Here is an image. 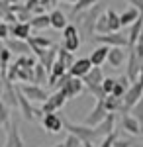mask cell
Returning <instances> with one entry per match:
<instances>
[{"label": "cell", "mask_w": 143, "mask_h": 147, "mask_svg": "<svg viewBox=\"0 0 143 147\" xmlns=\"http://www.w3.org/2000/svg\"><path fill=\"white\" fill-rule=\"evenodd\" d=\"M33 30H37V32H43L47 28H51V16L45 12V14H35L32 20H30Z\"/></svg>", "instance_id": "44dd1931"}, {"label": "cell", "mask_w": 143, "mask_h": 147, "mask_svg": "<svg viewBox=\"0 0 143 147\" xmlns=\"http://www.w3.org/2000/svg\"><path fill=\"white\" fill-rule=\"evenodd\" d=\"M57 59L63 61V63L67 65V69H71V67H73V63L77 61V59H75V53L69 51V49H65V47H59V55H57Z\"/></svg>", "instance_id": "d6a6232c"}, {"label": "cell", "mask_w": 143, "mask_h": 147, "mask_svg": "<svg viewBox=\"0 0 143 147\" xmlns=\"http://www.w3.org/2000/svg\"><path fill=\"white\" fill-rule=\"evenodd\" d=\"M116 80L118 79H112V77H106V79L102 80V88L106 90V94H112L114 86H116Z\"/></svg>", "instance_id": "b9f144b4"}, {"label": "cell", "mask_w": 143, "mask_h": 147, "mask_svg": "<svg viewBox=\"0 0 143 147\" xmlns=\"http://www.w3.org/2000/svg\"><path fill=\"white\" fill-rule=\"evenodd\" d=\"M141 63L143 59L137 55V51H135V47H127V79L135 82V80L139 79V73H141Z\"/></svg>", "instance_id": "52a82bcc"}, {"label": "cell", "mask_w": 143, "mask_h": 147, "mask_svg": "<svg viewBox=\"0 0 143 147\" xmlns=\"http://www.w3.org/2000/svg\"><path fill=\"white\" fill-rule=\"evenodd\" d=\"M12 12L18 16V22H30L33 18V12L26 6V2H24V4H20V2L12 4Z\"/></svg>", "instance_id": "d4e9b609"}, {"label": "cell", "mask_w": 143, "mask_h": 147, "mask_svg": "<svg viewBox=\"0 0 143 147\" xmlns=\"http://www.w3.org/2000/svg\"><path fill=\"white\" fill-rule=\"evenodd\" d=\"M102 12H106L104 10V4L102 2H96L88 10H84V12H80V14L75 16L77 18V28H78V32H80L82 41H90L94 37V34H96V22H98V18L102 16Z\"/></svg>", "instance_id": "6da1fadb"}, {"label": "cell", "mask_w": 143, "mask_h": 147, "mask_svg": "<svg viewBox=\"0 0 143 147\" xmlns=\"http://www.w3.org/2000/svg\"><path fill=\"white\" fill-rule=\"evenodd\" d=\"M32 24L30 22H16L10 24V37H18V39H30L32 37Z\"/></svg>", "instance_id": "e0dca14e"}, {"label": "cell", "mask_w": 143, "mask_h": 147, "mask_svg": "<svg viewBox=\"0 0 143 147\" xmlns=\"http://www.w3.org/2000/svg\"><path fill=\"white\" fill-rule=\"evenodd\" d=\"M49 16H51V28H55V30H65L67 26H69L67 14H65V12H61L59 8H53Z\"/></svg>", "instance_id": "7402d4cb"}, {"label": "cell", "mask_w": 143, "mask_h": 147, "mask_svg": "<svg viewBox=\"0 0 143 147\" xmlns=\"http://www.w3.org/2000/svg\"><path fill=\"white\" fill-rule=\"evenodd\" d=\"M51 2H53V6H57V4H59L61 0H51Z\"/></svg>", "instance_id": "f5cc1de1"}, {"label": "cell", "mask_w": 143, "mask_h": 147, "mask_svg": "<svg viewBox=\"0 0 143 147\" xmlns=\"http://www.w3.org/2000/svg\"><path fill=\"white\" fill-rule=\"evenodd\" d=\"M137 80H143V63H141V73H139V79Z\"/></svg>", "instance_id": "f907efd6"}, {"label": "cell", "mask_w": 143, "mask_h": 147, "mask_svg": "<svg viewBox=\"0 0 143 147\" xmlns=\"http://www.w3.org/2000/svg\"><path fill=\"white\" fill-rule=\"evenodd\" d=\"M65 131H69V134H75V136L80 139V141H96L100 137L98 129H96V125H78V124H73V122H69V120H65Z\"/></svg>", "instance_id": "3957f363"}, {"label": "cell", "mask_w": 143, "mask_h": 147, "mask_svg": "<svg viewBox=\"0 0 143 147\" xmlns=\"http://www.w3.org/2000/svg\"><path fill=\"white\" fill-rule=\"evenodd\" d=\"M125 61H127L125 47H110V53H108V65H110L112 69H121Z\"/></svg>", "instance_id": "9a60e30c"}, {"label": "cell", "mask_w": 143, "mask_h": 147, "mask_svg": "<svg viewBox=\"0 0 143 147\" xmlns=\"http://www.w3.org/2000/svg\"><path fill=\"white\" fill-rule=\"evenodd\" d=\"M67 71H69V69H67V65L63 63V61H59V59H57L55 65L51 67V71H49V80H47V84H49V86H55V82L61 79L63 75H65Z\"/></svg>", "instance_id": "ffe728a7"}, {"label": "cell", "mask_w": 143, "mask_h": 147, "mask_svg": "<svg viewBox=\"0 0 143 147\" xmlns=\"http://www.w3.org/2000/svg\"><path fill=\"white\" fill-rule=\"evenodd\" d=\"M108 53H110V45H102L96 47L92 53H90V61H92V65L94 67H100V65H104L106 61H108Z\"/></svg>", "instance_id": "d6986e66"}, {"label": "cell", "mask_w": 143, "mask_h": 147, "mask_svg": "<svg viewBox=\"0 0 143 147\" xmlns=\"http://www.w3.org/2000/svg\"><path fill=\"white\" fill-rule=\"evenodd\" d=\"M121 129L127 131L130 136H141L143 134V124L133 116L132 112H127V114L121 116Z\"/></svg>", "instance_id": "7c38bea8"}, {"label": "cell", "mask_w": 143, "mask_h": 147, "mask_svg": "<svg viewBox=\"0 0 143 147\" xmlns=\"http://www.w3.org/2000/svg\"><path fill=\"white\" fill-rule=\"evenodd\" d=\"M30 102H32V100H30V98L18 88V110H20V114L24 116L26 122H33V120L37 118V110L33 108Z\"/></svg>", "instance_id": "8fae6325"}, {"label": "cell", "mask_w": 143, "mask_h": 147, "mask_svg": "<svg viewBox=\"0 0 143 147\" xmlns=\"http://www.w3.org/2000/svg\"><path fill=\"white\" fill-rule=\"evenodd\" d=\"M141 30H143V14L135 20V22L130 26V47H133L135 43H137V39H139V34H141Z\"/></svg>", "instance_id": "4316f807"}, {"label": "cell", "mask_w": 143, "mask_h": 147, "mask_svg": "<svg viewBox=\"0 0 143 147\" xmlns=\"http://www.w3.org/2000/svg\"><path fill=\"white\" fill-rule=\"evenodd\" d=\"M4 147H10V143H4Z\"/></svg>", "instance_id": "9f6ffc18"}, {"label": "cell", "mask_w": 143, "mask_h": 147, "mask_svg": "<svg viewBox=\"0 0 143 147\" xmlns=\"http://www.w3.org/2000/svg\"><path fill=\"white\" fill-rule=\"evenodd\" d=\"M18 63H16V61H14V63H10V65H8V67H6V79L8 80H12V82H14V80H18Z\"/></svg>", "instance_id": "f35d334b"}, {"label": "cell", "mask_w": 143, "mask_h": 147, "mask_svg": "<svg viewBox=\"0 0 143 147\" xmlns=\"http://www.w3.org/2000/svg\"><path fill=\"white\" fill-rule=\"evenodd\" d=\"M92 67H94V65H92L90 57H82V59H77V61L73 63V67L69 69V73H71L73 77H80V79H82Z\"/></svg>", "instance_id": "ac0fdd59"}, {"label": "cell", "mask_w": 143, "mask_h": 147, "mask_svg": "<svg viewBox=\"0 0 143 147\" xmlns=\"http://www.w3.org/2000/svg\"><path fill=\"white\" fill-rule=\"evenodd\" d=\"M132 145H133L132 141H121L120 137H118V141L114 143V147H132Z\"/></svg>", "instance_id": "bcb514c9"}, {"label": "cell", "mask_w": 143, "mask_h": 147, "mask_svg": "<svg viewBox=\"0 0 143 147\" xmlns=\"http://www.w3.org/2000/svg\"><path fill=\"white\" fill-rule=\"evenodd\" d=\"M86 90L96 98V100H104L108 94H106V90L102 88V84H90V86H86Z\"/></svg>", "instance_id": "8d00e7d4"}, {"label": "cell", "mask_w": 143, "mask_h": 147, "mask_svg": "<svg viewBox=\"0 0 143 147\" xmlns=\"http://www.w3.org/2000/svg\"><path fill=\"white\" fill-rule=\"evenodd\" d=\"M137 43H139V45H143V30H141V34H139V39H137Z\"/></svg>", "instance_id": "681fc988"}, {"label": "cell", "mask_w": 143, "mask_h": 147, "mask_svg": "<svg viewBox=\"0 0 143 147\" xmlns=\"http://www.w3.org/2000/svg\"><path fill=\"white\" fill-rule=\"evenodd\" d=\"M106 16H108V24H110V32H120V28H121L120 14L114 10H106Z\"/></svg>", "instance_id": "e575fe53"}, {"label": "cell", "mask_w": 143, "mask_h": 147, "mask_svg": "<svg viewBox=\"0 0 143 147\" xmlns=\"http://www.w3.org/2000/svg\"><path fill=\"white\" fill-rule=\"evenodd\" d=\"M0 20H4V22H8V24L18 22V16L12 12V4L6 2V0H0Z\"/></svg>", "instance_id": "484cf974"}, {"label": "cell", "mask_w": 143, "mask_h": 147, "mask_svg": "<svg viewBox=\"0 0 143 147\" xmlns=\"http://www.w3.org/2000/svg\"><path fill=\"white\" fill-rule=\"evenodd\" d=\"M0 98L6 102L10 108H18V84H14L12 80H4V88H2V94Z\"/></svg>", "instance_id": "5bb4252c"}, {"label": "cell", "mask_w": 143, "mask_h": 147, "mask_svg": "<svg viewBox=\"0 0 143 147\" xmlns=\"http://www.w3.org/2000/svg\"><path fill=\"white\" fill-rule=\"evenodd\" d=\"M18 80L35 82V67H20L18 69Z\"/></svg>", "instance_id": "1f68e13d"}, {"label": "cell", "mask_w": 143, "mask_h": 147, "mask_svg": "<svg viewBox=\"0 0 143 147\" xmlns=\"http://www.w3.org/2000/svg\"><path fill=\"white\" fill-rule=\"evenodd\" d=\"M139 16H141V12L137 10L135 6H130L127 10H123V12L120 14V22H121V28H127V26H132V24L135 22V20H137Z\"/></svg>", "instance_id": "cb8c5ba5"}, {"label": "cell", "mask_w": 143, "mask_h": 147, "mask_svg": "<svg viewBox=\"0 0 143 147\" xmlns=\"http://www.w3.org/2000/svg\"><path fill=\"white\" fill-rule=\"evenodd\" d=\"M18 88L30 98V100H35V102H45L49 98V94L45 90L41 84H35V82H24V84H18Z\"/></svg>", "instance_id": "ba28073f"}, {"label": "cell", "mask_w": 143, "mask_h": 147, "mask_svg": "<svg viewBox=\"0 0 143 147\" xmlns=\"http://www.w3.org/2000/svg\"><path fill=\"white\" fill-rule=\"evenodd\" d=\"M104 106L108 112H121V106H123V98L120 96H114V94H108L104 98Z\"/></svg>", "instance_id": "f1b7e54d"}, {"label": "cell", "mask_w": 143, "mask_h": 147, "mask_svg": "<svg viewBox=\"0 0 143 147\" xmlns=\"http://www.w3.org/2000/svg\"><path fill=\"white\" fill-rule=\"evenodd\" d=\"M127 4H132V6H135L137 10L143 14V0H127Z\"/></svg>", "instance_id": "f6af8a7d"}, {"label": "cell", "mask_w": 143, "mask_h": 147, "mask_svg": "<svg viewBox=\"0 0 143 147\" xmlns=\"http://www.w3.org/2000/svg\"><path fill=\"white\" fill-rule=\"evenodd\" d=\"M80 43H82V37H80L78 28L73 26V24H69L65 30H63V47L75 53L78 47H80Z\"/></svg>", "instance_id": "8992f818"}, {"label": "cell", "mask_w": 143, "mask_h": 147, "mask_svg": "<svg viewBox=\"0 0 143 147\" xmlns=\"http://www.w3.org/2000/svg\"><path fill=\"white\" fill-rule=\"evenodd\" d=\"M28 41H30V45H32V47H41V49H49V47L55 45L47 35H32Z\"/></svg>", "instance_id": "f546056e"}, {"label": "cell", "mask_w": 143, "mask_h": 147, "mask_svg": "<svg viewBox=\"0 0 143 147\" xmlns=\"http://www.w3.org/2000/svg\"><path fill=\"white\" fill-rule=\"evenodd\" d=\"M12 120V108L0 98V125H6Z\"/></svg>", "instance_id": "836d02e7"}, {"label": "cell", "mask_w": 143, "mask_h": 147, "mask_svg": "<svg viewBox=\"0 0 143 147\" xmlns=\"http://www.w3.org/2000/svg\"><path fill=\"white\" fill-rule=\"evenodd\" d=\"M84 86H86L84 80L80 79V77H73L69 71L55 82V88L57 90H63L67 94V98H77V96H80L84 92Z\"/></svg>", "instance_id": "7a4b0ae2"}, {"label": "cell", "mask_w": 143, "mask_h": 147, "mask_svg": "<svg viewBox=\"0 0 143 147\" xmlns=\"http://www.w3.org/2000/svg\"><path fill=\"white\" fill-rule=\"evenodd\" d=\"M65 145L67 147H82V141H80L75 134H69V137L65 139Z\"/></svg>", "instance_id": "7bdbcfd3"}, {"label": "cell", "mask_w": 143, "mask_h": 147, "mask_svg": "<svg viewBox=\"0 0 143 147\" xmlns=\"http://www.w3.org/2000/svg\"><path fill=\"white\" fill-rule=\"evenodd\" d=\"M108 110H106V106H104V100H96V106L86 114V118H84V124L86 125H98L106 116H108Z\"/></svg>", "instance_id": "4fadbf2b"}, {"label": "cell", "mask_w": 143, "mask_h": 147, "mask_svg": "<svg viewBox=\"0 0 143 147\" xmlns=\"http://www.w3.org/2000/svg\"><path fill=\"white\" fill-rule=\"evenodd\" d=\"M104 79H106V77H104V73H102V69H100V67H92L86 75L82 77V80H84L86 86H90V84H102V80H104Z\"/></svg>", "instance_id": "603a6c76"}, {"label": "cell", "mask_w": 143, "mask_h": 147, "mask_svg": "<svg viewBox=\"0 0 143 147\" xmlns=\"http://www.w3.org/2000/svg\"><path fill=\"white\" fill-rule=\"evenodd\" d=\"M69 100L67 98V94L63 90H55L53 94H49V98L41 104V112L43 114H49V112H59L63 106H65V102Z\"/></svg>", "instance_id": "9c48e42d"}, {"label": "cell", "mask_w": 143, "mask_h": 147, "mask_svg": "<svg viewBox=\"0 0 143 147\" xmlns=\"http://www.w3.org/2000/svg\"><path fill=\"white\" fill-rule=\"evenodd\" d=\"M6 47L12 53H18V55H30V51H32L30 41L28 39H18V37H8L6 39Z\"/></svg>", "instance_id": "2e32d148"}, {"label": "cell", "mask_w": 143, "mask_h": 147, "mask_svg": "<svg viewBox=\"0 0 143 147\" xmlns=\"http://www.w3.org/2000/svg\"><path fill=\"white\" fill-rule=\"evenodd\" d=\"M0 22H4V20H0Z\"/></svg>", "instance_id": "6f0895ef"}, {"label": "cell", "mask_w": 143, "mask_h": 147, "mask_svg": "<svg viewBox=\"0 0 143 147\" xmlns=\"http://www.w3.org/2000/svg\"><path fill=\"white\" fill-rule=\"evenodd\" d=\"M55 147H67V145H65V143H57Z\"/></svg>", "instance_id": "db71d44e"}, {"label": "cell", "mask_w": 143, "mask_h": 147, "mask_svg": "<svg viewBox=\"0 0 143 147\" xmlns=\"http://www.w3.org/2000/svg\"><path fill=\"white\" fill-rule=\"evenodd\" d=\"M92 143H94V141H82V147H94Z\"/></svg>", "instance_id": "c3c4849f"}, {"label": "cell", "mask_w": 143, "mask_h": 147, "mask_svg": "<svg viewBox=\"0 0 143 147\" xmlns=\"http://www.w3.org/2000/svg\"><path fill=\"white\" fill-rule=\"evenodd\" d=\"M6 2H10V4H16V2H18V0H6Z\"/></svg>", "instance_id": "11a10c76"}, {"label": "cell", "mask_w": 143, "mask_h": 147, "mask_svg": "<svg viewBox=\"0 0 143 147\" xmlns=\"http://www.w3.org/2000/svg\"><path fill=\"white\" fill-rule=\"evenodd\" d=\"M96 2H100V0H77V2L73 4V8H71V18H75L77 14L88 10V8H90V6H94Z\"/></svg>", "instance_id": "4dcf8cb0"}, {"label": "cell", "mask_w": 143, "mask_h": 147, "mask_svg": "<svg viewBox=\"0 0 143 147\" xmlns=\"http://www.w3.org/2000/svg\"><path fill=\"white\" fill-rule=\"evenodd\" d=\"M41 125H43L49 134H59V131L65 129V120H63L57 112H49V114H43Z\"/></svg>", "instance_id": "30bf717a"}, {"label": "cell", "mask_w": 143, "mask_h": 147, "mask_svg": "<svg viewBox=\"0 0 143 147\" xmlns=\"http://www.w3.org/2000/svg\"><path fill=\"white\" fill-rule=\"evenodd\" d=\"M37 4H39V0H26V6H28L32 12H33V8H35Z\"/></svg>", "instance_id": "7dc6e473"}, {"label": "cell", "mask_w": 143, "mask_h": 147, "mask_svg": "<svg viewBox=\"0 0 143 147\" xmlns=\"http://www.w3.org/2000/svg\"><path fill=\"white\" fill-rule=\"evenodd\" d=\"M108 32H110L108 16H106V12H102V16H100L98 22H96V34H108Z\"/></svg>", "instance_id": "d590c367"}, {"label": "cell", "mask_w": 143, "mask_h": 147, "mask_svg": "<svg viewBox=\"0 0 143 147\" xmlns=\"http://www.w3.org/2000/svg\"><path fill=\"white\" fill-rule=\"evenodd\" d=\"M132 114L143 124V96L139 98V100H137V104H135V106L132 108Z\"/></svg>", "instance_id": "ab89813d"}, {"label": "cell", "mask_w": 143, "mask_h": 147, "mask_svg": "<svg viewBox=\"0 0 143 147\" xmlns=\"http://www.w3.org/2000/svg\"><path fill=\"white\" fill-rule=\"evenodd\" d=\"M12 61V51L8 49V47H0V63H4V65H10Z\"/></svg>", "instance_id": "60d3db41"}, {"label": "cell", "mask_w": 143, "mask_h": 147, "mask_svg": "<svg viewBox=\"0 0 143 147\" xmlns=\"http://www.w3.org/2000/svg\"><path fill=\"white\" fill-rule=\"evenodd\" d=\"M98 43L110 47H130V35L121 34V32H108V34H98L94 37Z\"/></svg>", "instance_id": "5b68a950"}, {"label": "cell", "mask_w": 143, "mask_h": 147, "mask_svg": "<svg viewBox=\"0 0 143 147\" xmlns=\"http://www.w3.org/2000/svg\"><path fill=\"white\" fill-rule=\"evenodd\" d=\"M143 96V80H135L132 82V86L127 88V92L123 94V106H121V112L127 114L132 112V108L137 104V100Z\"/></svg>", "instance_id": "277c9868"}, {"label": "cell", "mask_w": 143, "mask_h": 147, "mask_svg": "<svg viewBox=\"0 0 143 147\" xmlns=\"http://www.w3.org/2000/svg\"><path fill=\"white\" fill-rule=\"evenodd\" d=\"M116 141H118V131L114 129L112 134H108V136L102 137V141H100L98 147H114V143H116Z\"/></svg>", "instance_id": "74e56055"}, {"label": "cell", "mask_w": 143, "mask_h": 147, "mask_svg": "<svg viewBox=\"0 0 143 147\" xmlns=\"http://www.w3.org/2000/svg\"><path fill=\"white\" fill-rule=\"evenodd\" d=\"M8 37H10V24L8 22H0V41H2V39L6 41Z\"/></svg>", "instance_id": "ee69618b"}, {"label": "cell", "mask_w": 143, "mask_h": 147, "mask_svg": "<svg viewBox=\"0 0 143 147\" xmlns=\"http://www.w3.org/2000/svg\"><path fill=\"white\" fill-rule=\"evenodd\" d=\"M63 2H69V4H75L77 0H63Z\"/></svg>", "instance_id": "816d5d0a"}, {"label": "cell", "mask_w": 143, "mask_h": 147, "mask_svg": "<svg viewBox=\"0 0 143 147\" xmlns=\"http://www.w3.org/2000/svg\"><path fill=\"white\" fill-rule=\"evenodd\" d=\"M57 55H59V47L53 45V47H49V49L45 51V55L41 57L39 61L45 65V69H47V71H51V67L55 65V61H57Z\"/></svg>", "instance_id": "83f0119b"}]
</instances>
